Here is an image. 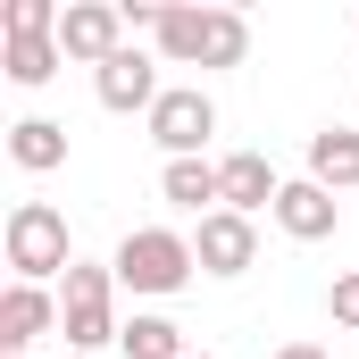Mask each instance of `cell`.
Returning <instances> with one entry per match:
<instances>
[{"mask_svg": "<svg viewBox=\"0 0 359 359\" xmlns=\"http://www.w3.org/2000/svg\"><path fill=\"white\" fill-rule=\"evenodd\" d=\"M126 42H134V34H126V0H67V17H59V50H67L76 67H109Z\"/></svg>", "mask_w": 359, "mask_h": 359, "instance_id": "8992f818", "label": "cell"}, {"mask_svg": "<svg viewBox=\"0 0 359 359\" xmlns=\"http://www.w3.org/2000/svg\"><path fill=\"white\" fill-rule=\"evenodd\" d=\"M159 201L184 209V217H217L226 192H217V159H168L159 168Z\"/></svg>", "mask_w": 359, "mask_h": 359, "instance_id": "7c38bea8", "label": "cell"}, {"mask_svg": "<svg viewBox=\"0 0 359 359\" xmlns=\"http://www.w3.org/2000/svg\"><path fill=\"white\" fill-rule=\"evenodd\" d=\"M92 92H100V109H117V117H134V109L151 117L168 84H159V59H151L142 42H126V50H117L109 67H92Z\"/></svg>", "mask_w": 359, "mask_h": 359, "instance_id": "52a82bcc", "label": "cell"}, {"mask_svg": "<svg viewBox=\"0 0 359 359\" xmlns=\"http://www.w3.org/2000/svg\"><path fill=\"white\" fill-rule=\"evenodd\" d=\"M159 59L168 67H243L251 59V17L243 8H159Z\"/></svg>", "mask_w": 359, "mask_h": 359, "instance_id": "6da1fadb", "label": "cell"}, {"mask_svg": "<svg viewBox=\"0 0 359 359\" xmlns=\"http://www.w3.org/2000/svg\"><path fill=\"white\" fill-rule=\"evenodd\" d=\"M326 318H334L343 334H359V268H351V276H334V292H326Z\"/></svg>", "mask_w": 359, "mask_h": 359, "instance_id": "ac0fdd59", "label": "cell"}, {"mask_svg": "<svg viewBox=\"0 0 359 359\" xmlns=\"http://www.w3.org/2000/svg\"><path fill=\"white\" fill-rule=\"evenodd\" d=\"M192 259H201V276H251V259H259V226L234 217V209H217V217H201Z\"/></svg>", "mask_w": 359, "mask_h": 359, "instance_id": "ba28073f", "label": "cell"}, {"mask_svg": "<svg viewBox=\"0 0 359 359\" xmlns=\"http://www.w3.org/2000/svg\"><path fill=\"white\" fill-rule=\"evenodd\" d=\"M192 359H217V351H192Z\"/></svg>", "mask_w": 359, "mask_h": 359, "instance_id": "44dd1931", "label": "cell"}, {"mask_svg": "<svg viewBox=\"0 0 359 359\" xmlns=\"http://www.w3.org/2000/svg\"><path fill=\"white\" fill-rule=\"evenodd\" d=\"M217 192H226L234 217H259V209H276L284 176L268 168V151H226V159H217Z\"/></svg>", "mask_w": 359, "mask_h": 359, "instance_id": "30bf717a", "label": "cell"}, {"mask_svg": "<svg viewBox=\"0 0 359 359\" xmlns=\"http://www.w3.org/2000/svg\"><path fill=\"white\" fill-rule=\"evenodd\" d=\"M0 251H8V268H17V284H67V268H76V251H67V217L50 209V201H17L8 209V226H0Z\"/></svg>", "mask_w": 359, "mask_h": 359, "instance_id": "277c9868", "label": "cell"}, {"mask_svg": "<svg viewBox=\"0 0 359 359\" xmlns=\"http://www.w3.org/2000/svg\"><path fill=\"white\" fill-rule=\"evenodd\" d=\"M276 226L292 234V243H326L334 226H343V201L326 192V184H309V176H292L284 192H276V209H268Z\"/></svg>", "mask_w": 359, "mask_h": 359, "instance_id": "9c48e42d", "label": "cell"}, {"mask_svg": "<svg viewBox=\"0 0 359 359\" xmlns=\"http://www.w3.org/2000/svg\"><path fill=\"white\" fill-rule=\"evenodd\" d=\"M8 159H17L25 176L67 168V126H59V117H17V126H8Z\"/></svg>", "mask_w": 359, "mask_h": 359, "instance_id": "5bb4252c", "label": "cell"}, {"mask_svg": "<svg viewBox=\"0 0 359 359\" xmlns=\"http://www.w3.org/2000/svg\"><path fill=\"white\" fill-rule=\"evenodd\" d=\"M309 184L359 192V126H318L309 134Z\"/></svg>", "mask_w": 359, "mask_h": 359, "instance_id": "4fadbf2b", "label": "cell"}, {"mask_svg": "<svg viewBox=\"0 0 359 359\" xmlns=\"http://www.w3.org/2000/svg\"><path fill=\"white\" fill-rule=\"evenodd\" d=\"M117 351H126V359H192V351H184V326L168 318V309H134L126 334H117Z\"/></svg>", "mask_w": 359, "mask_h": 359, "instance_id": "2e32d148", "label": "cell"}, {"mask_svg": "<svg viewBox=\"0 0 359 359\" xmlns=\"http://www.w3.org/2000/svg\"><path fill=\"white\" fill-rule=\"evenodd\" d=\"M67 359H76V351H67Z\"/></svg>", "mask_w": 359, "mask_h": 359, "instance_id": "7402d4cb", "label": "cell"}, {"mask_svg": "<svg viewBox=\"0 0 359 359\" xmlns=\"http://www.w3.org/2000/svg\"><path fill=\"white\" fill-rule=\"evenodd\" d=\"M276 359H334V351H326V343H284Z\"/></svg>", "mask_w": 359, "mask_h": 359, "instance_id": "d6986e66", "label": "cell"}, {"mask_svg": "<svg viewBox=\"0 0 359 359\" xmlns=\"http://www.w3.org/2000/svg\"><path fill=\"white\" fill-rule=\"evenodd\" d=\"M59 17H67L59 0H8V8H0V42H17V34H59Z\"/></svg>", "mask_w": 359, "mask_h": 359, "instance_id": "e0dca14e", "label": "cell"}, {"mask_svg": "<svg viewBox=\"0 0 359 359\" xmlns=\"http://www.w3.org/2000/svg\"><path fill=\"white\" fill-rule=\"evenodd\" d=\"M59 334H67L76 359L109 351L126 334V318H117V268H100V259H76L67 268V284H59Z\"/></svg>", "mask_w": 359, "mask_h": 359, "instance_id": "3957f363", "label": "cell"}, {"mask_svg": "<svg viewBox=\"0 0 359 359\" xmlns=\"http://www.w3.org/2000/svg\"><path fill=\"white\" fill-rule=\"evenodd\" d=\"M0 359H34V351H0Z\"/></svg>", "mask_w": 359, "mask_h": 359, "instance_id": "ffe728a7", "label": "cell"}, {"mask_svg": "<svg viewBox=\"0 0 359 359\" xmlns=\"http://www.w3.org/2000/svg\"><path fill=\"white\" fill-rule=\"evenodd\" d=\"M59 67H67L59 34H17V42H0V76H8V84H25V92H42Z\"/></svg>", "mask_w": 359, "mask_h": 359, "instance_id": "9a60e30c", "label": "cell"}, {"mask_svg": "<svg viewBox=\"0 0 359 359\" xmlns=\"http://www.w3.org/2000/svg\"><path fill=\"white\" fill-rule=\"evenodd\" d=\"M50 326H59V301L42 284H17L8 276V292H0V351H34Z\"/></svg>", "mask_w": 359, "mask_h": 359, "instance_id": "8fae6325", "label": "cell"}, {"mask_svg": "<svg viewBox=\"0 0 359 359\" xmlns=\"http://www.w3.org/2000/svg\"><path fill=\"white\" fill-rule=\"evenodd\" d=\"M209 134H217V100H209L201 84H168V92H159V109H151V142H159L168 159H201Z\"/></svg>", "mask_w": 359, "mask_h": 359, "instance_id": "5b68a950", "label": "cell"}, {"mask_svg": "<svg viewBox=\"0 0 359 359\" xmlns=\"http://www.w3.org/2000/svg\"><path fill=\"white\" fill-rule=\"evenodd\" d=\"M109 268H117V292L168 301V292H184V284L201 276V259H192V234H176V226H134Z\"/></svg>", "mask_w": 359, "mask_h": 359, "instance_id": "7a4b0ae2", "label": "cell"}]
</instances>
